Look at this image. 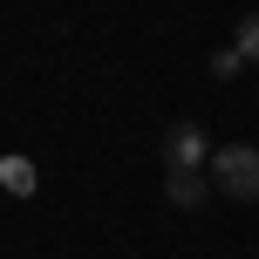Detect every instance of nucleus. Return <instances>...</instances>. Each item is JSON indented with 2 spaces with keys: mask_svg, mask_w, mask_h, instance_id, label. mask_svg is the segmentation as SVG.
Wrapping results in <instances>:
<instances>
[{
  "mask_svg": "<svg viewBox=\"0 0 259 259\" xmlns=\"http://www.w3.org/2000/svg\"><path fill=\"white\" fill-rule=\"evenodd\" d=\"M211 191L232 198V205H259V150H252V143L211 150Z\"/></svg>",
  "mask_w": 259,
  "mask_h": 259,
  "instance_id": "nucleus-1",
  "label": "nucleus"
},
{
  "mask_svg": "<svg viewBox=\"0 0 259 259\" xmlns=\"http://www.w3.org/2000/svg\"><path fill=\"white\" fill-rule=\"evenodd\" d=\"M205 150H211V143H205L198 123H178V130L164 137V164H170V170H205Z\"/></svg>",
  "mask_w": 259,
  "mask_h": 259,
  "instance_id": "nucleus-2",
  "label": "nucleus"
},
{
  "mask_svg": "<svg viewBox=\"0 0 259 259\" xmlns=\"http://www.w3.org/2000/svg\"><path fill=\"white\" fill-rule=\"evenodd\" d=\"M205 191H211V170H164V198H170L178 211H198Z\"/></svg>",
  "mask_w": 259,
  "mask_h": 259,
  "instance_id": "nucleus-3",
  "label": "nucleus"
},
{
  "mask_svg": "<svg viewBox=\"0 0 259 259\" xmlns=\"http://www.w3.org/2000/svg\"><path fill=\"white\" fill-rule=\"evenodd\" d=\"M232 48L246 55V62H259V14H246V21H239V34H232Z\"/></svg>",
  "mask_w": 259,
  "mask_h": 259,
  "instance_id": "nucleus-4",
  "label": "nucleus"
},
{
  "mask_svg": "<svg viewBox=\"0 0 259 259\" xmlns=\"http://www.w3.org/2000/svg\"><path fill=\"white\" fill-rule=\"evenodd\" d=\"M0 184H7V191H21V198H27V191H34V170H27L21 157H14V164H0Z\"/></svg>",
  "mask_w": 259,
  "mask_h": 259,
  "instance_id": "nucleus-5",
  "label": "nucleus"
},
{
  "mask_svg": "<svg viewBox=\"0 0 259 259\" xmlns=\"http://www.w3.org/2000/svg\"><path fill=\"white\" fill-rule=\"evenodd\" d=\"M239 62H246V55H239V48H225V55H211V75H239Z\"/></svg>",
  "mask_w": 259,
  "mask_h": 259,
  "instance_id": "nucleus-6",
  "label": "nucleus"
}]
</instances>
